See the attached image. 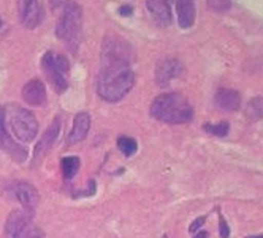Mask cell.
I'll return each instance as SVG.
<instances>
[{
    "label": "cell",
    "mask_w": 263,
    "mask_h": 238,
    "mask_svg": "<svg viewBox=\"0 0 263 238\" xmlns=\"http://www.w3.org/2000/svg\"><path fill=\"white\" fill-rule=\"evenodd\" d=\"M23 99L32 106H42L46 103V87L39 78H33L23 87Z\"/></svg>",
    "instance_id": "obj_12"
},
{
    "label": "cell",
    "mask_w": 263,
    "mask_h": 238,
    "mask_svg": "<svg viewBox=\"0 0 263 238\" xmlns=\"http://www.w3.org/2000/svg\"><path fill=\"white\" fill-rule=\"evenodd\" d=\"M33 213L27 211V210H16L13 211L5 224V236L7 238H20V235L29 227L30 219H32Z\"/></svg>",
    "instance_id": "obj_9"
},
{
    "label": "cell",
    "mask_w": 263,
    "mask_h": 238,
    "mask_svg": "<svg viewBox=\"0 0 263 238\" xmlns=\"http://www.w3.org/2000/svg\"><path fill=\"white\" fill-rule=\"evenodd\" d=\"M249 238H263V233L261 235H257V236H249Z\"/></svg>",
    "instance_id": "obj_29"
},
{
    "label": "cell",
    "mask_w": 263,
    "mask_h": 238,
    "mask_svg": "<svg viewBox=\"0 0 263 238\" xmlns=\"http://www.w3.org/2000/svg\"><path fill=\"white\" fill-rule=\"evenodd\" d=\"M42 65H43V70L46 73V77L51 83V86L54 87V90L58 94H62L67 90L68 87V83H67V78L64 73L59 70V67L55 65V59H54V52L48 51L43 59H42Z\"/></svg>",
    "instance_id": "obj_8"
},
{
    "label": "cell",
    "mask_w": 263,
    "mask_h": 238,
    "mask_svg": "<svg viewBox=\"0 0 263 238\" xmlns=\"http://www.w3.org/2000/svg\"><path fill=\"white\" fill-rule=\"evenodd\" d=\"M203 131L208 132L211 135H216V137H225L230 131V124L227 121L223 122H219V124H203Z\"/></svg>",
    "instance_id": "obj_21"
},
{
    "label": "cell",
    "mask_w": 263,
    "mask_h": 238,
    "mask_svg": "<svg viewBox=\"0 0 263 238\" xmlns=\"http://www.w3.org/2000/svg\"><path fill=\"white\" fill-rule=\"evenodd\" d=\"M5 124L10 125L11 134L23 143H30L39 134V122L27 108L8 105L5 108Z\"/></svg>",
    "instance_id": "obj_4"
},
{
    "label": "cell",
    "mask_w": 263,
    "mask_h": 238,
    "mask_svg": "<svg viewBox=\"0 0 263 238\" xmlns=\"http://www.w3.org/2000/svg\"><path fill=\"white\" fill-rule=\"evenodd\" d=\"M119 14L121 16H132L134 14V7H130V5H122L121 8H119Z\"/></svg>",
    "instance_id": "obj_26"
},
{
    "label": "cell",
    "mask_w": 263,
    "mask_h": 238,
    "mask_svg": "<svg viewBox=\"0 0 263 238\" xmlns=\"http://www.w3.org/2000/svg\"><path fill=\"white\" fill-rule=\"evenodd\" d=\"M178 23L181 29H189L195 23V4L194 0H175Z\"/></svg>",
    "instance_id": "obj_15"
},
{
    "label": "cell",
    "mask_w": 263,
    "mask_h": 238,
    "mask_svg": "<svg viewBox=\"0 0 263 238\" xmlns=\"http://www.w3.org/2000/svg\"><path fill=\"white\" fill-rule=\"evenodd\" d=\"M0 148L4 151H7L11 159L17 160V162H23L27 157V151L23 148L21 144H17L10 134L7 132V124H5V108L0 106Z\"/></svg>",
    "instance_id": "obj_7"
},
{
    "label": "cell",
    "mask_w": 263,
    "mask_h": 238,
    "mask_svg": "<svg viewBox=\"0 0 263 238\" xmlns=\"http://www.w3.org/2000/svg\"><path fill=\"white\" fill-rule=\"evenodd\" d=\"M206 2H208V7L216 13H223V11L230 10V7H232L230 0H206Z\"/></svg>",
    "instance_id": "obj_22"
},
{
    "label": "cell",
    "mask_w": 263,
    "mask_h": 238,
    "mask_svg": "<svg viewBox=\"0 0 263 238\" xmlns=\"http://www.w3.org/2000/svg\"><path fill=\"white\" fill-rule=\"evenodd\" d=\"M89 129H90V116L86 112L78 113L73 119V127H71V132L68 137V143L73 144V143L83 141L87 137Z\"/></svg>",
    "instance_id": "obj_16"
},
{
    "label": "cell",
    "mask_w": 263,
    "mask_h": 238,
    "mask_svg": "<svg viewBox=\"0 0 263 238\" xmlns=\"http://www.w3.org/2000/svg\"><path fill=\"white\" fill-rule=\"evenodd\" d=\"M20 238H45V232L39 227H27L21 235Z\"/></svg>",
    "instance_id": "obj_23"
},
{
    "label": "cell",
    "mask_w": 263,
    "mask_h": 238,
    "mask_svg": "<svg viewBox=\"0 0 263 238\" xmlns=\"http://www.w3.org/2000/svg\"><path fill=\"white\" fill-rule=\"evenodd\" d=\"M135 59V52L132 46L119 39V36H106L102 45V61L103 64L108 62H122V64H132Z\"/></svg>",
    "instance_id": "obj_5"
},
{
    "label": "cell",
    "mask_w": 263,
    "mask_h": 238,
    "mask_svg": "<svg viewBox=\"0 0 263 238\" xmlns=\"http://www.w3.org/2000/svg\"><path fill=\"white\" fill-rule=\"evenodd\" d=\"M246 116L251 121L263 119V97H254L249 100V103L246 106Z\"/></svg>",
    "instance_id": "obj_19"
},
{
    "label": "cell",
    "mask_w": 263,
    "mask_h": 238,
    "mask_svg": "<svg viewBox=\"0 0 263 238\" xmlns=\"http://www.w3.org/2000/svg\"><path fill=\"white\" fill-rule=\"evenodd\" d=\"M7 194L16 198L17 202L23 205V208L30 213H33L36 204H39V192H36V189L30 182H26V181H17L10 185L7 188Z\"/></svg>",
    "instance_id": "obj_6"
},
{
    "label": "cell",
    "mask_w": 263,
    "mask_h": 238,
    "mask_svg": "<svg viewBox=\"0 0 263 238\" xmlns=\"http://www.w3.org/2000/svg\"><path fill=\"white\" fill-rule=\"evenodd\" d=\"M194 238H210V235H208V232H204V230H201V232H198Z\"/></svg>",
    "instance_id": "obj_28"
},
{
    "label": "cell",
    "mask_w": 263,
    "mask_h": 238,
    "mask_svg": "<svg viewBox=\"0 0 263 238\" xmlns=\"http://www.w3.org/2000/svg\"><path fill=\"white\" fill-rule=\"evenodd\" d=\"M49 4L52 10H58L59 7H64L67 4V0H49Z\"/></svg>",
    "instance_id": "obj_27"
},
{
    "label": "cell",
    "mask_w": 263,
    "mask_h": 238,
    "mask_svg": "<svg viewBox=\"0 0 263 238\" xmlns=\"http://www.w3.org/2000/svg\"><path fill=\"white\" fill-rule=\"evenodd\" d=\"M80 166H81L80 157H77V156H67V157H64L62 162H61V169H62L64 178L65 179H71L74 175L78 173Z\"/></svg>",
    "instance_id": "obj_18"
},
{
    "label": "cell",
    "mask_w": 263,
    "mask_h": 238,
    "mask_svg": "<svg viewBox=\"0 0 263 238\" xmlns=\"http://www.w3.org/2000/svg\"><path fill=\"white\" fill-rule=\"evenodd\" d=\"M204 223H206V216H200V217H197L195 221L191 224V227H189V232H191V233H195V232H197V230H198V229H200V227H201Z\"/></svg>",
    "instance_id": "obj_25"
},
{
    "label": "cell",
    "mask_w": 263,
    "mask_h": 238,
    "mask_svg": "<svg viewBox=\"0 0 263 238\" xmlns=\"http://www.w3.org/2000/svg\"><path fill=\"white\" fill-rule=\"evenodd\" d=\"M146 7L151 13L153 20L162 26L166 27L172 23V10H170V4L168 0H146Z\"/></svg>",
    "instance_id": "obj_14"
},
{
    "label": "cell",
    "mask_w": 263,
    "mask_h": 238,
    "mask_svg": "<svg viewBox=\"0 0 263 238\" xmlns=\"http://www.w3.org/2000/svg\"><path fill=\"white\" fill-rule=\"evenodd\" d=\"M135 84V73L128 64L108 62L103 64L97 80V93L106 102H119Z\"/></svg>",
    "instance_id": "obj_1"
},
{
    "label": "cell",
    "mask_w": 263,
    "mask_h": 238,
    "mask_svg": "<svg viewBox=\"0 0 263 238\" xmlns=\"http://www.w3.org/2000/svg\"><path fill=\"white\" fill-rule=\"evenodd\" d=\"M118 148L121 150V153L125 157H130V156H134L137 153L138 144L132 137H119L118 138Z\"/></svg>",
    "instance_id": "obj_20"
},
{
    "label": "cell",
    "mask_w": 263,
    "mask_h": 238,
    "mask_svg": "<svg viewBox=\"0 0 263 238\" xmlns=\"http://www.w3.org/2000/svg\"><path fill=\"white\" fill-rule=\"evenodd\" d=\"M219 235H220V238H229L230 236V227L227 226V223H225V219L222 216L219 219Z\"/></svg>",
    "instance_id": "obj_24"
},
{
    "label": "cell",
    "mask_w": 263,
    "mask_h": 238,
    "mask_svg": "<svg viewBox=\"0 0 263 238\" xmlns=\"http://www.w3.org/2000/svg\"><path fill=\"white\" fill-rule=\"evenodd\" d=\"M151 116L166 124H185L194 118V108L184 96L178 93H165L154 99Z\"/></svg>",
    "instance_id": "obj_2"
},
{
    "label": "cell",
    "mask_w": 263,
    "mask_h": 238,
    "mask_svg": "<svg viewBox=\"0 0 263 238\" xmlns=\"http://www.w3.org/2000/svg\"><path fill=\"white\" fill-rule=\"evenodd\" d=\"M181 71H182V65L179 61L173 58L162 59L156 67V81L159 86H166L172 80L179 77Z\"/></svg>",
    "instance_id": "obj_10"
},
{
    "label": "cell",
    "mask_w": 263,
    "mask_h": 238,
    "mask_svg": "<svg viewBox=\"0 0 263 238\" xmlns=\"http://www.w3.org/2000/svg\"><path fill=\"white\" fill-rule=\"evenodd\" d=\"M59 132H61V118H55L49 124L48 129L43 132L39 144L35 146V160H40L51 150V146L54 144V141H55V138H58Z\"/></svg>",
    "instance_id": "obj_13"
},
{
    "label": "cell",
    "mask_w": 263,
    "mask_h": 238,
    "mask_svg": "<svg viewBox=\"0 0 263 238\" xmlns=\"http://www.w3.org/2000/svg\"><path fill=\"white\" fill-rule=\"evenodd\" d=\"M0 26H2V20H0Z\"/></svg>",
    "instance_id": "obj_30"
},
{
    "label": "cell",
    "mask_w": 263,
    "mask_h": 238,
    "mask_svg": "<svg viewBox=\"0 0 263 238\" xmlns=\"http://www.w3.org/2000/svg\"><path fill=\"white\" fill-rule=\"evenodd\" d=\"M20 11H21V21L27 29H35L42 23L43 10L39 0H21Z\"/></svg>",
    "instance_id": "obj_11"
},
{
    "label": "cell",
    "mask_w": 263,
    "mask_h": 238,
    "mask_svg": "<svg viewBox=\"0 0 263 238\" xmlns=\"http://www.w3.org/2000/svg\"><path fill=\"white\" fill-rule=\"evenodd\" d=\"M55 33L73 52L80 48L83 35V10L77 2L68 0L64 5V13L58 21Z\"/></svg>",
    "instance_id": "obj_3"
},
{
    "label": "cell",
    "mask_w": 263,
    "mask_h": 238,
    "mask_svg": "<svg viewBox=\"0 0 263 238\" xmlns=\"http://www.w3.org/2000/svg\"><path fill=\"white\" fill-rule=\"evenodd\" d=\"M216 103L225 112H236L241 106V96L235 89H219L216 94Z\"/></svg>",
    "instance_id": "obj_17"
}]
</instances>
